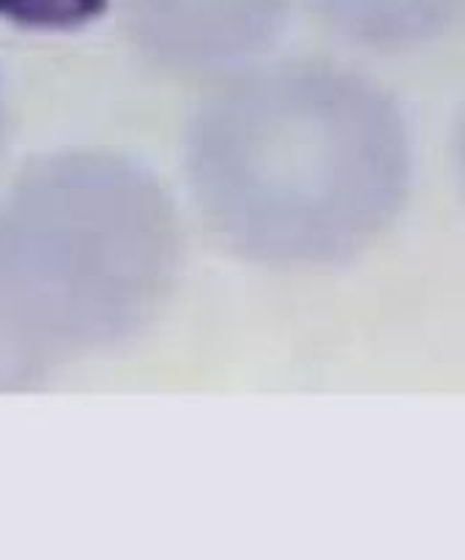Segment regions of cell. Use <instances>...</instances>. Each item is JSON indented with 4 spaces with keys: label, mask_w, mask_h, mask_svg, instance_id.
Wrapping results in <instances>:
<instances>
[{
    "label": "cell",
    "mask_w": 465,
    "mask_h": 560,
    "mask_svg": "<svg viewBox=\"0 0 465 560\" xmlns=\"http://www.w3.org/2000/svg\"><path fill=\"white\" fill-rule=\"evenodd\" d=\"M202 217L271 266H328L375 244L410 186L392 98L332 66H288L224 88L186 137Z\"/></svg>",
    "instance_id": "6da1fadb"
},
{
    "label": "cell",
    "mask_w": 465,
    "mask_h": 560,
    "mask_svg": "<svg viewBox=\"0 0 465 560\" xmlns=\"http://www.w3.org/2000/svg\"><path fill=\"white\" fill-rule=\"evenodd\" d=\"M457 173H460V184H463V191H465V115L457 131Z\"/></svg>",
    "instance_id": "5b68a950"
},
{
    "label": "cell",
    "mask_w": 465,
    "mask_h": 560,
    "mask_svg": "<svg viewBox=\"0 0 465 560\" xmlns=\"http://www.w3.org/2000/svg\"><path fill=\"white\" fill-rule=\"evenodd\" d=\"M107 0H0V16L27 27H77L96 20Z\"/></svg>",
    "instance_id": "277c9868"
},
{
    "label": "cell",
    "mask_w": 465,
    "mask_h": 560,
    "mask_svg": "<svg viewBox=\"0 0 465 560\" xmlns=\"http://www.w3.org/2000/svg\"><path fill=\"white\" fill-rule=\"evenodd\" d=\"M348 42L370 49H416L465 22V0H310Z\"/></svg>",
    "instance_id": "3957f363"
},
{
    "label": "cell",
    "mask_w": 465,
    "mask_h": 560,
    "mask_svg": "<svg viewBox=\"0 0 465 560\" xmlns=\"http://www.w3.org/2000/svg\"><path fill=\"white\" fill-rule=\"evenodd\" d=\"M290 0H124L137 44L175 71L246 63L277 38Z\"/></svg>",
    "instance_id": "7a4b0ae2"
}]
</instances>
